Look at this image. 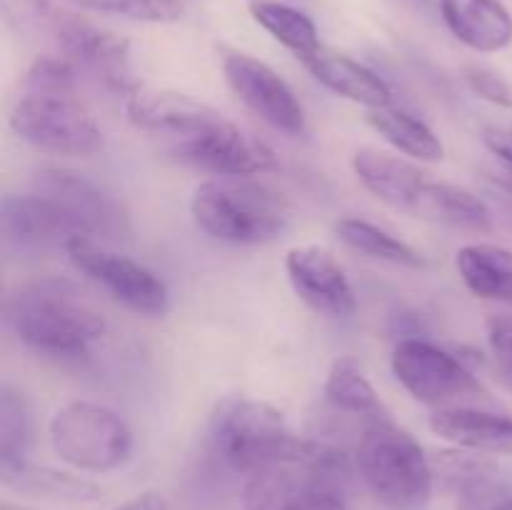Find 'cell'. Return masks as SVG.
Listing matches in <instances>:
<instances>
[{
	"label": "cell",
	"instance_id": "4dcf8cb0",
	"mask_svg": "<svg viewBox=\"0 0 512 510\" xmlns=\"http://www.w3.org/2000/svg\"><path fill=\"white\" fill-rule=\"evenodd\" d=\"M485 140H488L490 148L512 168V130H490L485 135Z\"/></svg>",
	"mask_w": 512,
	"mask_h": 510
},
{
	"label": "cell",
	"instance_id": "3957f363",
	"mask_svg": "<svg viewBox=\"0 0 512 510\" xmlns=\"http://www.w3.org/2000/svg\"><path fill=\"white\" fill-rule=\"evenodd\" d=\"M210 450L238 473H260L265 468L308 460L315 440L298 438L283 413L270 403L230 395L215 405L208 428Z\"/></svg>",
	"mask_w": 512,
	"mask_h": 510
},
{
	"label": "cell",
	"instance_id": "d6986e66",
	"mask_svg": "<svg viewBox=\"0 0 512 510\" xmlns=\"http://www.w3.org/2000/svg\"><path fill=\"white\" fill-rule=\"evenodd\" d=\"M430 465L435 480H440L468 510H480L498 490V465L485 455L470 453L468 448L435 453Z\"/></svg>",
	"mask_w": 512,
	"mask_h": 510
},
{
	"label": "cell",
	"instance_id": "9a60e30c",
	"mask_svg": "<svg viewBox=\"0 0 512 510\" xmlns=\"http://www.w3.org/2000/svg\"><path fill=\"white\" fill-rule=\"evenodd\" d=\"M353 170L375 198L390 208L423 218L435 180L413 163L378 148H360L353 155Z\"/></svg>",
	"mask_w": 512,
	"mask_h": 510
},
{
	"label": "cell",
	"instance_id": "30bf717a",
	"mask_svg": "<svg viewBox=\"0 0 512 510\" xmlns=\"http://www.w3.org/2000/svg\"><path fill=\"white\" fill-rule=\"evenodd\" d=\"M70 263L135 313L158 315L168 308V288L138 260L103 248L98 240L73 238L65 245Z\"/></svg>",
	"mask_w": 512,
	"mask_h": 510
},
{
	"label": "cell",
	"instance_id": "6da1fadb",
	"mask_svg": "<svg viewBox=\"0 0 512 510\" xmlns=\"http://www.w3.org/2000/svg\"><path fill=\"white\" fill-rule=\"evenodd\" d=\"M5 320L20 343L55 358H80L103 338L105 318L70 280L40 278L5 300Z\"/></svg>",
	"mask_w": 512,
	"mask_h": 510
},
{
	"label": "cell",
	"instance_id": "5bb4252c",
	"mask_svg": "<svg viewBox=\"0 0 512 510\" xmlns=\"http://www.w3.org/2000/svg\"><path fill=\"white\" fill-rule=\"evenodd\" d=\"M0 230L10 248L48 250L63 248L73 238H80L78 225L55 200L40 193H8L0 200Z\"/></svg>",
	"mask_w": 512,
	"mask_h": 510
},
{
	"label": "cell",
	"instance_id": "d6a6232c",
	"mask_svg": "<svg viewBox=\"0 0 512 510\" xmlns=\"http://www.w3.org/2000/svg\"><path fill=\"white\" fill-rule=\"evenodd\" d=\"M493 510H512V498H508V500H503V503H498L495 505Z\"/></svg>",
	"mask_w": 512,
	"mask_h": 510
},
{
	"label": "cell",
	"instance_id": "4fadbf2b",
	"mask_svg": "<svg viewBox=\"0 0 512 510\" xmlns=\"http://www.w3.org/2000/svg\"><path fill=\"white\" fill-rule=\"evenodd\" d=\"M285 270L295 295L325 318H350L355 290L338 260L320 245H298L285 255Z\"/></svg>",
	"mask_w": 512,
	"mask_h": 510
},
{
	"label": "cell",
	"instance_id": "277c9868",
	"mask_svg": "<svg viewBox=\"0 0 512 510\" xmlns=\"http://www.w3.org/2000/svg\"><path fill=\"white\" fill-rule=\"evenodd\" d=\"M190 213L210 238L263 245L288 228L290 205L283 193L248 175H215L195 188Z\"/></svg>",
	"mask_w": 512,
	"mask_h": 510
},
{
	"label": "cell",
	"instance_id": "d590c367",
	"mask_svg": "<svg viewBox=\"0 0 512 510\" xmlns=\"http://www.w3.org/2000/svg\"><path fill=\"white\" fill-rule=\"evenodd\" d=\"M245 510H273V508H245Z\"/></svg>",
	"mask_w": 512,
	"mask_h": 510
},
{
	"label": "cell",
	"instance_id": "52a82bcc",
	"mask_svg": "<svg viewBox=\"0 0 512 510\" xmlns=\"http://www.w3.org/2000/svg\"><path fill=\"white\" fill-rule=\"evenodd\" d=\"M50 443L58 458L73 468L108 473L133 453V430L115 410L75 400L50 420Z\"/></svg>",
	"mask_w": 512,
	"mask_h": 510
},
{
	"label": "cell",
	"instance_id": "9c48e42d",
	"mask_svg": "<svg viewBox=\"0 0 512 510\" xmlns=\"http://www.w3.org/2000/svg\"><path fill=\"white\" fill-rule=\"evenodd\" d=\"M165 150L180 163L210 175H255L265 173L275 163L273 150L263 140L220 113Z\"/></svg>",
	"mask_w": 512,
	"mask_h": 510
},
{
	"label": "cell",
	"instance_id": "ac0fdd59",
	"mask_svg": "<svg viewBox=\"0 0 512 510\" xmlns=\"http://www.w3.org/2000/svg\"><path fill=\"white\" fill-rule=\"evenodd\" d=\"M430 430L450 443L485 453H512V418L458 405L430 415Z\"/></svg>",
	"mask_w": 512,
	"mask_h": 510
},
{
	"label": "cell",
	"instance_id": "7402d4cb",
	"mask_svg": "<svg viewBox=\"0 0 512 510\" xmlns=\"http://www.w3.org/2000/svg\"><path fill=\"white\" fill-rule=\"evenodd\" d=\"M368 123L395 150L410 155V158L425 160V163H435L443 158V143L433 133V128L408 110L393 108V105L373 108L368 110Z\"/></svg>",
	"mask_w": 512,
	"mask_h": 510
},
{
	"label": "cell",
	"instance_id": "ba28073f",
	"mask_svg": "<svg viewBox=\"0 0 512 510\" xmlns=\"http://www.w3.org/2000/svg\"><path fill=\"white\" fill-rule=\"evenodd\" d=\"M390 363L400 385L420 403L458 408L463 400L485 395L478 378L455 355L428 340H400Z\"/></svg>",
	"mask_w": 512,
	"mask_h": 510
},
{
	"label": "cell",
	"instance_id": "1f68e13d",
	"mask_svg": "<svg viewBox=\"0 0 512 510\" xmlns=\"http://www.w3.org/2000/svg\"><path fill=\"white\" fill-rule=\"evenodd\" d=\"M115 510H168V505H165V500L160 498L158 493H140L135 495V498L125 500V503Z\"/></svg>",
	"mask_w": 512,
	"mask_h": 510
},
{
	"label": "cell",
	"instance_id": "5b68a950",
	"mask_svg": "<svg viewBox=\"0 0 512 510\" xmlns=\"http://www.w3.org/2000/svg\"><path fill=\"white\" fill-rule=\"evenodd\" d=\"M355 463L385 510H428L435 485L433 465L418 440L393 420L360 428Z\"/></svg>",
	"mask_w": 512,
	"mask_h": 510
},
{
	"label": "cell",
	"instance_id": "4316f807",
	"mask_svg": "<svg viewBox=\"0 0 512 510\" xmlns=\"http://www.w3.org/2000/svg\"><path fill=\"white\" fill-rule=\"evenodd\" d=\"M423 218L435 220V223H448L453 228L475 230V233H485L493 225L490 210L483 200L475 198L468 190L458 188V185L438 183V180L430 190Z\"/></svg>",
	"mask_w": 512,
	"mask_h": 510
},
{
	"label": "cell",
	"instance_id": "8fae6325",
	"mask_svg": "<svg viewBox=\"0 0 512 510\" xmlns=\"http://www.w3.org/2000/svg\"><path fill=\"white\" fill-rule=\"evenodd\" d=\"M33 190L55 200L73 218L80 238L123 240L130 235V218L120 200L88 175L68 168H40Z\"/></svg>",
	"mask_w": 512,
	"mask_h": 510
},
{
	"label": "cell",
	"instance_id": "7a4b0ae2",
	"mask_svg": "<svg viewBox=\"0 0 512 510\" xmlns=\"http://www.w3.org/2000/svg\"><path fill=\"white\" fill-rule=\"evenodd\" d=\"M8 10L23 33L53 43L55 55L68 58L80 73L93 75L108 90L130 95L140 88L130 60V43L120 35L98 28L53 0H10Z\"/></svg>",
	"mask_w": 512,
	"mask_h": 510
},
{
	"label": "cell",
	"instance_id": "f546056e",
	"mask_svg": "<svg viewBox=\"0 0 512 510\" xmlns=\"http://www.w3.org/2000/svg\"><path fill=\"white\" fill-rule=\"evenodd\" d=\"M468 83H470V88L480 95V98L490 100V103H495V105H503V108L512 105L510 85L505 83L498 73H493V70L473 65V68H468Z\"/></svg>",
	"mask_w": 512,
	"mask_h": 510
},
{
	"label": "cell",
	"instance_id": "7c38bea8",
	"mask_svg": "<svg viewBox=\"0 0 512 510\" xmlns=\"http://www.w3.org/2000/svg\"><path fill=\"white\" fill-rule=\"evenodd\" d=\"M223 73L230 90L265 123L288 135L305 133L303 105L268 63L253 55L228 53L223 58Z\"/></svg>",
	"mask_w": 512,
	"mask_h": 510
},
{
	"label": "cell",
	"instance_id": "f1b7e54d",
	"mask_svg": "<svg viewBox=\"0 0 512 510\" xmlns=\"http://www.w3.org/2000/svg\"><path fill=\"white\" fill-rule=\"evenodd\" d=\"M488 345L498 363L500 373L512 385V318L510 315H495L488 320Z\"/></svg>",
	"mask_w": 512,
	"mask_h": 510
},
{
	"label": "cell",
	"instance_id": "ffe728a7",
	"mask_svg": "<svg viewBox=\"0 0 512 510\" xmlns=\"http://www.w3.org/2000/svg\"><path fill=\"white\" fill-rule=\"evenodd\" d=\"M325 400L335 413L358 420L360 428L368 423H380V420H393L378 390L373 388L355 358L335 360L325 380Z\"/></svg>",
	"mask_w": 512,
	"mask_h": 510
},
{
	"label": "cell",
	"instance_id": "8992f818",
	"mask_svg": "<svg viewBox=\"0 0 512 510\" xmlns=\"http://www.w3.org/2000/svg\"><path fill=\"white\" fill-rule=\"evenodd\" d=\"M8 120L20 140L45 153L93 155L103 148V130L75 90L25 88Z\"/></svg>",
	"mask_w": 512,
	"mask_h": 510
},
{
	"label": "cell",
	"instance_id": "83f0119b",
	"mask_svg": "<svg viewBox=\"0 0 512 510\" xmlns=\"http://www.w3.org/2000/svg\"><path fill=\"white\" fill-rule=\"evenodd\" d=\"M95 13L123 15L140 23H175L183 18V0H70Z\"/></svg>",
	"mask_w": 512,
	"mask_h": 510
},
{
	"label": "cell",
	"instance_id": "484cf974",
	"mask_svg": "<svg viewBox=\"0 0 512 510\" xmlns=\"http://www.w3.org/2000/svg\"><path fill=\"white\" fill-rule=\"evenodd\" d=\"M335 233L343 240L348 248L358 250V253L368 255V258L385 260V263L395 265H408V268H423L425 258L405 240L395 238L393 233H388L380 225L370 223V220L363 218H340L335 223Z\"/></svg>",
	"mask_w": 512,
	"mask_h": 510
},
{
	"label": "cell",
	"instance_id": "44dd1931",
	"mask_svg": "<svg viewBox=\"0 0 512 510\" xmlns=\"http://www.w3.org/2000/svg\"><path fill=\"white\" fill-rule=\"evenodd\" d=\"M455 265L470 293L512 305V250L490 243H470L458 250Z\"/></svg>",
	"mask_w": 512,
	"mask_h": 510
},
{
	"label": "cell",
	"instance_id": "d4e9b609",
	"mask_svg": "<svg viewBox=\"0 0 512 510\" xmlns=\"http://www.w3.org/2000/svg\"><path fill=\"white\" fill-rule=\"evenodd\" d=\"M33 445V405L15 385L0 388V470L28 463Z\"/></svg>",
	"mask_w": 512,
	"mask_h": 510
},
{
	"label": "cell",
	"instance_id": "e575fe53",
	"mask_svg": "<svg viewBox=\"0 0 512 510\" xmlns=\"http://www.w3.org/2000/svg\"><path fill=\"white\" fill-rule=\"evenodd\" d=\"M413 3H418L420 8H428V5H430V0H413Z\"/></svg>",
	"mask_w": 512,
	"mask_h": 510
},
{
	"label": "cell",
	"instance_id": "603a6c76",
	"mask_svg": "<svg viewBox=\"0 0 512 510\" xmlns=\"http://www.w3.org/2000/svg\"><path fill=\"white\" fill-rule=\"evenodd\" d=\"M3 473V483L8 488L18 490V493L33 495V498H50L63 500V503H90L103 495V490L90 480L78 478V475L60 473V470L43 468V465L28 463L18 465V468L0 470Z\"/></svg>",
	"mask_w": 512,
	"mask_h": 510
},
{
	"label": "cell",
	"instance_id": "cb8c5ba5",
	"mask_svg": "<svg viewBox=\"0 0 512 510\" xmlns=\"http://www.w3.org/2000/svg\"><path fill=\"white\" fill-rule=\"evenodd\" d=\"M250 15L260 28L268 30L280 45H285L300 63L323 45L313 20L293 5L278 3V0H253Z\"/></svg>",
	"mask_w": 512,
	"mask_h": 510
},
{
	"label": "cell",
	"instance_id": "e0dca14e",
	"mask_svg": "<svg viewBox=\"0 0 512 510\" xmlns=\"http://www.w3.org/2000/svg\"><path fill=\"white\" fill-rule=\"evenodd\" d=\"M450 33L478 53H498L512 43V15L500 0H440Z\"/></svg>",
	"mask_w": 512,
	"mask_h": 510
},
{
	"label": "cell",
	"instance_id": "836d02e7",
	"mask_svg": "<svg viewBox=\"0 0 512 510\" xmlns=\"http://www.w3.org/2000/svg\"><path fill=\"white\" fill-rule=\"evenodd\" d=\"M0 510H28V508H20V505H13V503H3L0 505Z\"/></svg>",
	"mask_w": 512,
	"mask_h": 510
},
{
	"label": "cell",
	"instance_id": "2e32d148",
	"mask_svg": "<svg viewBox=\"0 0 512 510\" xmlns=\"http://www.w3.org/2000/svg\"><path fill=\"white\" fill-rule=\"evenodd\" d=\"M303 65L320 85L333 90L340 98L365 105L368 110L393 105V93H390L388 83L375 70L358 63L350 55L320 45L313 55L303 60Z\"/></svg>",
	"mask_w": 512,
	"mask_h": 510
}]
</instances>
